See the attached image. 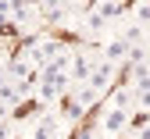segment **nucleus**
<instances>
[{"mask_svg":"<svg viewBox=\"0 0 150 139\" xmlns=\"http://www.w3.org/2000/svg\"><path fill=\"white\" fill-rule=\"evenodd\" d=\"M64 50V43H61V39H50V36H43V39H32V43H29V50H25V61L36 68V71H43L50 61H54V57H57Z\"/></svg>","mask_w":150,"mask_h":139,"instance_id":"nucleus-1","label":"nucleus"},{"mask_svg":"<svg viewBox=\"0 0 150 139\" xmlns=\"http://www.w3.org/2000/svg\"><path fill=\"white\" fill-rule=\"evenodd\" d=\"M68 93V75L64 71H40V86H36V100L54 104Z\"/></svg>","mask_w":150,"mask_h":139,"instance_id":"nucleus-2","label":"nucleus"},{"mask_svg":"<svg viewBox=\"0 0 150 139\" xmlns=\"http://www.w3.org/2000/svg\"><path fill=\"white\" fill-rule=\"evenodd\" d=\"M32 139H68V128L57 114H40V121L32 125Z\"/></svg>","mask_w":150,"mask_h":139,"instance_id":"nucleus-3","label":"nucleus"},{"mask_svg":"<svg viewBox=\"0 0 150 139\" xmlns=\"http://www.w3.org/2000/svg\"><path fill=\"white\" fill-rule=\"evenodd\" d=\"M11 18H14V29L18 32H32L40 22V4H11Z\"/></svg>","mask_w":150,"mask_h":139,"instance_id":"nucleus-4","label":"nucleus"},{"mask_svg":"<svg viewBox=\"0 0 150 139\" xmlns=\"http://www.w3.org/2000/svg\"><path fill=\"white\" fill-rule=\"evenodd\" d=\"M129 121H132V111H118V107H107L104 118H100V135H118L129 128Z\"/></svg>","mask_w":150,"mask_h":139,"instance_id":"nucleus-5","label":"nucleus"},{"mask_svg":"<svg viewBox=\"0 0 150 139\" xmlns=\"http://www.w3.org/2000/svg\"><path fill=\"white\" fill-rule=\"evenodd\" d=\"M115 71H118L115 64H107V61H100L97 68H93V75H89V82H86V86H89L93 93L100 96V93H104V89L111 86V78H115Z\"/></svg>","mask_w":150,"mask_h":139,"instance_id":"nucleus-6","label":"nucleus"},{"mask_svg":"<svg viewBox=\"0 0 150 139\" xmlns=\"http://www.w3.org/2000/svg\"><path fill=\"white\" fill-rule=\"evenodd\" d=\"M125 57H129V47L122 43V39H111V43L104 47V57H100V61H107V64H115V68H118Z\"/></svg>","mask_w":150,"mask_h":139,"instance_id":"nucleus-7","label":"nucleus"},{"mask_svg":"<svg viewBox=\"0 0 150 139\" xmlns=\"http://www.w3.org/2000/svg\"><path fill=\"white\" fill-rule=\"evenodd\" d=\"M93 14L104 18V22H111V18H122V14H125V4H97Z\"/></svg>","mask_w":150,"mask_h":139,"instance_id":"nucleus-8","label":"nucleus"},{"mask_svg":"<svg viewBox=\"0 0 150 139\" xmlns=\"http://www.w3.org/2000/svg\"><path fill=\"white\" fill-rule=\"evenodd\" d=\"M79 118H82V107L75 104V96H68V100H64V107H61V121L75 125V121H79Z\"/></svg>","mask_w":150,"mask_h":139,"instance_id":"nucleus-9","label":"nucleus"},{"mask_svg":"<svg viewBox=\"0 0 150 139\" xmlns=\"http://www.w3.org/2000/svg\"><path fill=\"white\" fill-rule=\"evenodd\" d=\"M132 18H136V25H150V4H136Z\"/></svg>","mask_w":150,"mask_h":139,"instance_id":"nucleus-10","label":"nucleus"},{"mask_svg":"<svg viewBox=\"0 0 150 139\" xmlns=\"http://www.w3.org/2000/svg\"><path fill=\"white\" fill-rule=\"evenodd\" d=\"M139 107H143V111H150V89H143V93H139Z\"/></svg>","mask_w":150,"mask_h":139,"instance_id":"nucleus-11","label":"nucleus"},{"mask_svg":"<svg viewBox=\"0 0 150 139\" xmlns=\"http://www.w3.org/2000/svg\"><path fill=\"white\" fill-rule=\"evenodd\" d=\"M7 18H11V4H0V25H4Z\"/></svg>","mask_w":150,"mask_h":139,"instance_id":"nucleus-12","label":"nucleus"},{"mask_svg":"<svg viewBox=\"0 0 150 139\" xmlns=\"http://www.w3.org/2000/svg\"><path fill=\"white\" fill-rule=\"evenodd\" d=\"M7 114H11V107H4V104H0V125L7 121Z\"/></svg>","mask_w":150,"mask_h":139,"instance_id":"nucleus-13","label":"nucleus"},{"mask_svg":"<svg viewBox=\"0 0 150 139\" xmlns=\"http://www.w3.org/2000/svg\"><path fill=\"white\" fill-rule=\"evenodd\" d=\"M139 139H150V121L143 125V132H139Z\"/></svg>","mask_w":150,"mask_h":139,"instance_id":"nucleus-14","label":"nucleus"},{"mask_svg":"<svg viewBox=\"0 0 150 139\" xmlns=\"http://www.w3.org/2000/svg\"><path fill=\"white\" fill-rule=\"evenodd\" d=\"M7 82V68H0V86H4Z\"/></svg>","mask_w":150,"mask_h":139,"instance_id":"nucleus-15","label":"nucleus"}]
</instances>
